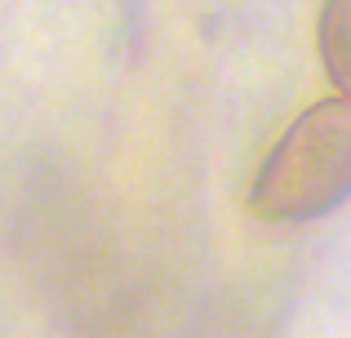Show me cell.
Listing matches in <instances>:
<instances>
[{
	"label": "cell",
	"instance_id": "2",
	"mask_svg": "<svg viewBox=\"0 0 351 338\" xmlns=\"http://www.w3.org/2000/svg\"><path fill=\"white\" fill-rule=\"evenodd\" d=\"M316 40H320V62H325L334 89L351 103V0H325Z\"/></svg>",
	"mask_w": 351,
	"mask_h": 338
},
{
	"label": "cell",
	"instance_id": "1",
	"mask_svg": "<svg viewBox=\"0 0 351 338\" xmlns=\"http://www.w3.org/2000/svg\"><path fill=\"white\" fill-rule=\"evenodd\" d=\"M351 196V103L325 98L307 107L267 152L249 205L267 223H311Z\"/></svg>",
	"mask_w": 351,
	"mask_h": 338
}]
</instances>
